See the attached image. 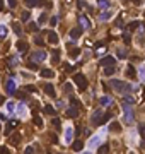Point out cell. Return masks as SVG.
Returning a JSON list of instances; mask_svg holds the SVG:
<instances>
[{"instance_id":"7c38bea8","label":"cell","mask_w":145,"mask_h":154,"mask_svg":"<svg viewBox=\"0 0 145 154\" xmlns=\"http://www.w3.org/2000/svg\"><path fill=\"white\" fill-rule=\"evenodd\" d=\"M44 92L48 94V96H51V98H55L56 94H55V87L51 84H44Z\"/></svg>"},{"instance_id":"f6af8a7d","label":"cell","mask_w":145,"mask_h":154,"mask_svg":"<svg viewBox=\"0 0 145 154\" xmlns=\"http://www.w3.org/2000/svg\"><path fill=\"white\" fill-rule=\"evenodd\" d=\"M123 40H125V43H126V45H130V41H131L130 34H125V36H123Z\"/></svg>"},{"instance_id":"681fc988","label":"cell","mask_w":145,"mask_h":154,"mask_svg":"<svg viewBox=\"0 0 145 154\" xmlns=\"http://www.w3.org/2000/svg\"><path fill=\"white\" fill-rule=\"evenodd\" d=\"M14 108H15V106L12 105V103H7V110H9V111H10V113L14 111Z\"/></svg>"},{"instance_id":"44dd1931","label":"cell","mask_w":145,"mask_h":154,"mask_svg":"<svg viewBox=\"0 0 145 154\" xmlns=\"http://www.w3.org/2000/svg\"><path fill=\"white\" fill-rule=\"evenodd\" d=\"M111 15H113L111 12H103V14L99 15V21H109V19H111Z\"/></svg>"},{"instance_id":"4316f807","label":"cell","mask_w":145,"mask_h":154,"mask_svg":"<svg viewBox=\"0 0 145 154\" xmlns=\"http://www.w3.org/2000/svg\"><path fill=\"white\" fill-rule=\"evenodd\" d=\"M111 117H113L111 113H104V115H103V118H101V125H104V123H106L108 120H111Z\"/></svg>"},{"instance_id":"d590c367","label":"cell","mask_w":145,"mask_h":154,"mask_svg":"<svg viewBox=\"0 0 145 154\" xmlns=\"http://www.w3.org/2000/svg\"><path fill=\"white\" fill-rule=\"evenodd\" d=\"M116 55H118V58H119V60H121V58H125V55H126V51H125V50H119V48H118Z\"/></svg>"},{"instance_id":"ba28073f","label":"cell","mask_w":145,"mask_h":154,"mask_svg":"<svg viewBox=\"0 0 145 154\" xmlns=\"http://www.w3.org/2000/svg\"><path fill=\"white\" fill-rule=\"evenodd\" d=\"M80 34H82V28H74V29H70V38H72V40H77V38H80Z\"/></svg>"},{"instance_id":"7bdbcfd3","label":"cell","mask_w":145,"mask_h":154,"mask_svg":"<svg viewBox=\"0 0 145 154\" xmlns=\"http://www.w3.org/2000/svg\"><path fill=\"white\" fill-rule=\"evenodd\" d=\"M119 128H121V127H119V123H113V125H111V130H113V132H118Z\"/></svg>"},{"instance_id":"11a10c76","label":"cell","mask_w":145,"mask_h":154,"mask_svg":"<svg viewBox=\"0 0 145 154\" xmlns=\"http://www.w3.org/2000/svg\"><path fill=\"white\" fill-rule=\"evenodd\" d=\"M65 72H72V65H65Z\"/></svg>"},{"instance_id":"60d3db41","label":"cell","mask_w":145,"mask_h":154,"mask_svg":"<svg viewBox=\"0 0 145 154\" xmlns=\"http://www.w3.org/2000/svg\"><path fill=\"white\" fill-rule=\"evenodd\" d=\"M50 140H51L53 144H58V137H56L55 133H50Z\"/></svg>"},{"instance_id":"ab89813d","label":"cell","mask_w":145,"mask_h":154,"mask_svg":"<svg viewBox=\"0 0 145 154\" xmlns=\"http://www.w3.org/2000/svg\"><path fill=\"white\" fill-rule=\"evenodd\" d=\"M58 55H60V53H58V51L55 50V51H53V63H58V62H60V58H58Z\"/></svg>"},{"instance_id":"52a82bcc","label":"cell","mask_w":145,"mask_h":154,"mask_svg":"<svg viewBox=\"0 0 145 154\" xmlns=\"http://www.w3.org/2000/svg\"><path fill=\"white\" fill-rule=\"evenodd\" d=\"M5 89H7V92L10 94V96H12V94H15V89H17V87H15V82L12 81V79H9V81H7V86H5Z\"/></svg>"},{"instance_id":"bcb514c9","label":"cell","mask_w":145,"mask_h":154,"mask_svg":"<svg viewBox=\"0 0 145 154\" xmlns=\"http://www.w3.org/2000/svg\"><path fill=\"white\" fill-rule=\"evenodd\" d=\"M34 43H36V45H38V46H43V45H44V43H43V40H41V38H36V40H34Z\"/></svg>"},{"instance_id":"ee69618b","label":"cell","mask_w":145,"mask_h":154,"mask_svg":"<svg viewBox=\"0 0 145 154\" xmlns=\"http://www.w3.org/2000/svg\"><path fill=\"white\" fill-rule=\"evenodd\" d=\"M26 89H28L29 92H36V91H38V89H36L34 86H31V84H29V86H26Z\"/></svg>"},{"instance_id":"1f68e13d","label":"cell","mask_w":145,"mask_h":154,"mask_svg":"<svg viewBox=\"0 0 145 154\" xmlns=\"http://www.w3.org/2000/svg\"><path fill=\"white\" fill-rule=\"evenodd\" d=\"M29 15H31L29 12H22V14H21V21L22 22H28L29 21Z\"/></svg>"},{"instance_id":"91938a15","label":"cell","mask_w":145,"mask_h":154,"mask_svg":"<svg viewBox=\"0 0 145 154\" xmlns=\"http://www.w3.org/2000/svg\"><path fill=\"white\" fill-rule=\"evenodd\" d=\"M0 128H2V125H0Z\"/></svg>"},{"instance_id":"836d02e7","label":"cell","mask_w":145,"mask_h":154,"mask_svg":"<svg viewBox=\"0 0 145 154\" xmlns=\"http://www.w3.org/2000/svg\"><path fill=\"white\" fill-rule=\"evenodd\" d=\"M138 26H140V22L133 21V22H130V24H128V29H130V31H133V29H135V28H138Z\"/></svg>"},{"instance_id":"b9f144b4","label":"cell","mask_w":145,"mask_h":154,"mask_svg":"<svg viewBox=\"0 0 145 154\" xmlns=\"http://www.w3.org/2000/svg\"><path fill=\"white\" fill-rule=\"evenodd\" d=\"M63 91H65V92H72V86L65 82V84H63Z\"/></svg>"},{"instance_id":"d6a6232c","label":"cell","mask_w":145,"mask_h":154,"mask_svg":"<svg viewBox=\"0 0 145 154\" xmlns=\"http://www.w3.org/2000/svg\"><path fill=\"white\" fill-rule=\"evenodd\" d=\"M36 28H38V24H36V22H29V24H28V29H29V31H33V33L38 31Z\"/></svg>"},{"instance_id":"db71d44e","label":"cell","mask_w":145,"mask_h":154,"mask_svg":"<svg viewBox=\"0 0 145 154\" xmlns=\"http://www.w3.org/2000/svg\"><path fill=\"white\" fill-rule=\"evenodd\" d=\"M15 4H17L15 0H9V5H10V9H14V7H15Z\"/></svg>"},{"instance_id":"f907efd6","label":"cell","mask_w":145,"mask_h":154,"mask_svg":"<svg viewBox=\"0 0 145 154\" xmlns=\"http://www.w3.org/2000/svg\"><path fill=\"white\" fill-rule=\"evenodd\" d=\"M34 153V149H33V147L29 146V147H26V154H33Z\"/></svg>"},{"instance_id":"484cf974","label":"cell","mask_w":145,"mask_h":154,"mask_svg":"<svg viewBox=\"0 0 145 154\" xmlns=\"http://www.w3.org/2000/svg\"><path fill=\"white\" fill-rule=\"evenodd\" d=\"M97 4H99V7H101V9H108V7H109V2H108V0H97Z\"/></svg>"},{"instance_id":"8992f818","label":"cell","mask_w":145,"mask_h":154,"mask_svg":"<svg viewBox=\"0 0 145 154\" xmlns=\"http://www.w3.org/2000/svg\"><path fill=\"white\" fill-rule=\"evenodd\" d=\"M79 113H80V108H77V106H74V105L67 110V115H68L70 118H77V117H79Z\"/></svg>"},{"instance_id":"83f0119b","label":"cell","mask_w":145,"mask_h":154,"mask_svg":"<svg viewBox=\"0 0 145 154\" xmlns=\"http://www.w3.org/2000/svg\"><path fill=\"white\" fill-rule=\"evenodd\" d=\"M108 151H109V146H108V144H103V146L97 147V153H108Z\"/></svg>"},{"instance_id":"9f6ffc18","label":"cell","mask_w":145,"mask_h":154,"mask_svg":"<svg viewBox=\"0 0 145 154\" xmlns=\"http://www.w3.org/2000/svg\"><path fill=\"white\" fill-rule=\"evenodd\" d=\"M133 4H135V5H140V4H142V0H133Z\"/></svg>"},{"instance_id":"2e32d148","label":"cell","mask_w":145,"mask_h":154,"mask_svg":"<svg viewBox=\"0 0 145 154\" xmlns=\"http://www.w3.org/2000/svg\"><path fill=\"white\" fill-rule=\"evenodd\" d=\"M53 76H55V72H53V70H50V69L41 70V77H44V79H51Z\"/></svg>"},{"instance_id":"cb8c5ba5","label":"cell","mask_w":145,"mask_h":154,"mask_svg":"<svg viewBox=\"0 0 145 154\" xmlns=\"http://www.w3.org/2000/svg\"><path fill=\"white\" fill-rule=\"evenodd\" d=\"M70 105H74V106H77V108L82 110V105H80V101H79L77 98H70Z\"/></svg>"},{"instance_id":"ac0fdd59","label":"cell","mask_w":145,"mask_h":154,"mask_svg":"<svg viewBox=\"0 0 145 154\" xmlns=\"http://www.w3.org/2000/svg\"><path fill=\"white\" fill-rule=\"evenodd\" d=\"M17 50H19L21 53H26V51H28V43L19 41V43H17Z\"/></svg>"},{"instance_id":"9a60e30c","label":"cell","mask_w":145,"mask_h":154,"mask_svg":"<svg viewBox=\"0 0 145 154\" xmlns=\"http://www.w3.org/2000/svg\"><path fill=\"white\" fill-rule=\"evenodd\" d=\"M126 76L130 77V79H135V77H137V72L133 69V65H128V67H126Z\"/></svg>"},{"instance_id":"816d5d0a","label":"cell","mask_w":145,"mask_h":154,"mask_svg":"<svg viewBox=\"0 0 145 154\" xmlns=\"http://www.w3.org/2000/svg\"><path fill=\"white\" fill-rule=\"evenodd\" d=\"M43 22H46V14H43L41 17H39V24H43Z\"/></svg>"},{"instance_id":"4fadbf2b","label":"cell","mask_w":145,"mask_h":154,"mask_svg":"<svg viewBox=\"0 0 145 154\" xmlns=\"http://www.w3.org/2000/svg\"><path fill=\"white\" fill-rule=\"evenodd\" d=\"M72 140H74V130L68 127V128H67V132H65V142H67V144H70Z\"/></svg>"},{"instance_id":"5b68a950","label":"cell","mask_w":145,"mask_h":154,"mask_svg":"<svg viewBox=\"0 0 145 154\" xmlns=\"http://www.w3.org/2000/svg\"><path fill=\"white\" fill-rule=\"evenodd\" d=\"M33 60H34V62H44V60H46V53H44V51H43V50H39V51H38V50H36L34 53H33Z\"/></svg>"},{"instance_id":"e0dca14e","label":"cell","mask_w":145,"mask_h":154,"mask_svg":"<svg viewBox=\"0 0 145 154\" xmlns=\"http://www.w3.org/2000/svg\"><path fill=\"white\" fill-rule=\"evenodd\" d=\"M104 76H113L114 72H116V69H114V65H108V67H104Z\"/></svg>"},{"instance_id":"d4e9b609","label":"cell","mask_w":145,"mask_h":154,"mask_svg":"<svg viewBox=\"0 0 145 154\" xmlns=\"http://www.w3.org/2000/svg\"><path fill=\"white\" fill-rule=\"evenodd\" d=\"M14 33H15L17 36L22 34V29H21V24H19V22H15V24H14Z\"/></svg>"},{"instance_id":"7402d4cb","label":"cell","mask_w":145,"mask_h":154,"mask_svg":"<svg viewBox=\"0 0 145 154\" xmlns=\"http://www.w3.org/2000/svg\"><path fill=\"white\" fill-rule=\"evenodd\" d=\"M15 127H17V122H10V123H9V127H7V130H5V133H7V135H10V130H14Z\"/></svg>"},{"instance_id":"ffe728a7","label":"cell","mask_w":145,"mask_h":154,"mask_svg":"<svg viewBox=\"0 0 145 154\" xmlns=\"http://www.w3.org/2000/svg\"><path fill=\"white\" fill-rule=\"evenodd\" d=\"M44 113H48V115H56V110L51 105H46L44 106Z\"/></svg>"},{"instance_id":"4dcf8cb0","label":"cell","mask_w":145,"mask_h":154,"mask_svg":"<svg viewBox=\"0 0 145 154\" xmlns=\"http://www.w3.org/2000/svg\"><path fill=\"white\" fill-rule=\"evenodd\" d=\"M19 140H21V135H19V133H14V135H12V144L17 146V144H19Z\"/></svg>"},{"instance_id":"7a4b0ae2","label":"cell","mask_w":145,"mask_h":154,"mask_svg":"<svg viewBox=\"0 0 145 154\" xmlns=\"http://www.w3.org/2000/svg\"><path fill=\"white\" fill-rule=\"evenodd\" d=\"M74 82L77 84L79 91H85V89H87V84H89L84 74H75V76H74Z\"/></svg>"},{"instance_id":"6f0895ef","label":"cell","mask_w":145,"mask_h":154,"mask_svg":"<svg viewBox=\"0 0 145 154\" xmlns=\"http://www.w3.org/2000/svg\"><path fill=\"white\" fill-rule=\"evenodd\" d=\"M4 9V0H0V10Z\"/></svg>"},{"instance_id":"8d00e7d4","label":"cell","mask_w":145,"mask_h":154,"mask_svg":"<svg viewBox=\"0 0 145 154\" xmlns=\"http://www.w3.org/2000/svg\"><path fill=\"white\" fill-rule=\"evenodd\" d=\"M138 132H140V135H142V139L145 140V125H140V127H138Z\"/></svg>"},{"instance_id":"277c9868","label":"cell","mask_w":145,"mask_h":154,"mask_svg":"<svg viewBox=\"0 0 145 154\" xmlns=\"http://www.w3.org/2000/svg\"><path fill=\"white\" fill-rule=\"evenodd\" d=\"M125 122L126 123L133 122V111H131V108L128 106V103H125Z\"/></svg>"},{"instance_id":"30bf717a","label":"cell","mask_w":145,"mask_h":154,"mask_svg":"<svg viewBox=\"0 0 145 154\" xmlns=\"http://www.w3.org/2000/svg\"><path fill=\"white\" fill-rule=\"evenodd\" d=\"M79 22H80L82 29H89L90 28V22L87 21V17H85V15H79Z\"/></svg>"},{"instance_id":"680465c9","label":"cell","mask_w":145,"mask_h":154,"mask_svg":"<svg viewBox=\"0 0 145 154\" xmlns=\"http://www.w3.org/2000/svg\"><path fill=\"white\" fill-rule=\"evenodd\" d=\"M4 101H5V99L2 98V96H0V105H2V103H4Z\"/></svg>"},{"instance_id":"5bb4252c","label":"cell","mask_w":145,"mask_h":154,"mask_svg":"<svg viewBox=\"0 0 145 154\" xmlns=\"http://www.w3.org/2000/svg\"><path fill=\"white\" fill-rule=\"evenodd\" d=\"M72 149H74V151H82V149H84V142L80 139H77L75 142L72 144Z\"/></svg>"},{"instance_id":"c3c4849f","label":"cell","mask_w":145,"mask_h":154,"mask_svg":"<svg viewBox=\"0 0 145 154\" xmlns=\"http://www.w3.org/2000/svg\"><path fill=\"white\" fill-rule=\"evenodd\" d=\"M79 53H80V51H79V50H77V48H74V50H72V51H70V55H72V56H77V55H79Z\"/></svg>"},{"instance_id":"6da1fadb","label":"cell","mask_w":145,"mask_h":154,"mask_svg":"<svg viewBox=\"0 0 145 154\" xmlns=\"http://www.w3.org/2000/svg\"><path fill=\"white\" fill-rule=\"evenodd\" d=\"M111 86H113V89L118 92H130L133 87H131V84H125V82H121V81H111L109 82Z\"/></svg>"},{"instance_id":"d6986e66","label":"cell","mask_w":145,"mask_h":154,"mask_svg":"<svg viewBox=\"0 0 145 154\" xmlns=\"http://www.w3.org/2000/svg\"><path fill=\"white\" fill-rule=\"evenodd\" d=\"M26 5L28 7H38V5H41V0H26Z\"/></svg>"},{"instance_id":"f1b7e54d","label":"cell","mask_w":145,"mask_h":154,"mask_svg":"<svg viewBox=\"0 0 145 154\" xmlns=\"http://www.w3.org/2000/svg\"><path fill=\"white\" fill-rule=\"evenodd\" d=\"M99 142H101V139H99V137H92V139H90V147L99 146Z\"/></svg>"},{"instance_id":"3957f363","label":"cell","mask_w":145,"mask_h":154,"mask_svg":"<svg viewBox=\"0 0 145 154\" xmlns=\"http://www.w3.org/2000/svg\"><path fill=\"white\" fill-rule=\"evenodd\" d=\"M103 115L104 113L101 111V110H97V111H94L92 113V120H90V122H92V125H101V118H103Z\"/></svg>"},{"instance_id":"9c48e42d","label":"cell","mask_w":145,"mask_h":154,"mask_svg":"<svg viewBox=\"0 0 145 154\" xmlns=\"http://www.w3.org/2000/svg\"><path fill=\"white\" fill-rule=\"evenodd\" d=\"M101 65L103 67H108V65H114V58L113 56H104V58H101Z\"/></svg>"},{"instance_id":"8fae6325","label":"cell","mask_w":145,"mask_h":154,"mask_svg":"<svg viewBox=\"0 0 145 154\" xmlns=\"http://www.w3.org/2000/svg\"><path fill=\"white\" fill-rule=\"evenodd\" d=\"M48 43H51V45H56V43H58V34H56L55 31H50L48 33Z\"/></svg>"},{"instance_id":"f35d334b","label":"cell","mask_w":145,"mask_h":154,"mask_svg":"<svg viewBox=\"0 0 145 154\" xmlns=\"http://www.w3.org/2000/svg\"><path fill=\"white\" fill-rule=\"evenodd\" d=\"M51 123H53V127H55L56 130H60V120H58V118H53V122H51Z\"/></svg>"},{"instance_id":"f5cc1de1","label":"cell","mask_w":145,"mask_h":154,"mask_svg":"<svg viewBox=\"0 0 145 154\" xmlns=\"http://www.w3.org/2000/svg\"><path fill=\"white\" fill-rule=\"evenodd\" d=\"M28 67H29V69H33V70H34V69H38V62H36V63H29Z\"/></svg>"},{"instance_id":"7dc6e473","label":"cell","mask_w":145,"mask_h":154,"mask_svg":"<svg viewBox=\"0 0 145 154\" xmlns=\"http://www.w3.org/2000/svg\"><path fill=\"white\" fill-rule=\"evenodd\" d=\"M7 153H9V149H7V147L0 146V154H7Z\"/></svg>"},{"instance_id":"74e56055","label":"cell","mask_w":145,"mask_h":154,"mask_svg":"<svg viewBox=\"0 0 145 154\" xmlns=\"http://www.w3.org/2000/svg\"><path fill=\"white\" fill-rule=\"evenodd\" d=\"M125 103H135V98L130 96V94H126V96H125Z\"/></svg>"},{"instance_id":"f546056e","label":"cell","mask_w":145,"mask_h":154,"mask_svg":"<svg viewBox=\"0 0 145 154\" xmlns=\"http://www.w3.org/2000/svg\"><path fill=\"white\" fill-rule=\"evenodd\" d=\"M34 125L38 127V128H43V120L39 118V117H34Z\"/></svg>"},{"instance_id":"e575fe53","label":"cell","mask_w":145,"mask_h":154,"mask_svg":"<svg viewBox=\"0 0 145 154\" xmlns=\"http://www.w3.org/2000/svg\"><path fill=\"white\" fill-rule=\"evenodd\" d=\"M5 36H7V28L0 26V38H5Z\"/></svg>"},{"instance_id":"603a6c76","label":"cell","mask_w":145,"mask_h":154,"mask_svg":"<svg viewBox=\"0 0 145 154\" xmlns=\"http://www.w3.org/2000/svg\"><path fill=\"white\" fill-rule=\"evenodd\" d=\"M101 105H103V106L111 105V98H109V96H103V98H101Z\"/></svg>"}]
</instances>
